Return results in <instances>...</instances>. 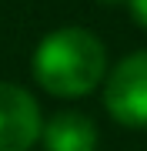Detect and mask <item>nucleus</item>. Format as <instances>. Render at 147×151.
Here are the masks:
<instances>
[{
	"mask_svg": "<svg viewBox=\"0 0 147 151\" xmlns=\"http://www.w3.org/2000/svg\"><path fill=\"white\" fill-rule=\"evenodd\" d=\"M104 108L124 128H147V50L120 57L104 77Z\"/></svg>",
	"mask_w": 147,
	"mask_h": 151,
	"instance_id": "2",
	"label": "nucleus"
},
{
	"mask_svg": "<svg viewBox=\"0 0 147 151\" xmlns=\"http://www.w3.org/2000/svg\"><path fill=\"white\" fill-rule=\"evenodd\" d=\"M44 114L27 87L0 81V151H30L40 145Z\"/></svg>",
	"mask_w": 147,
	"mask_h": 151,
	"instance_id": "3",
	"label": "nucleus"
},
{
	"mask_svg": "<svg viewBox=\"0 0 147 151\" xmlns=\"http://www.w3.org/2000/svg\"><path fill=\"white\" fill-rule=\"evenodd\" d=\"M97 124L80 111H57L50 121H44L40 131L44 151H97Z\"/></svg>",
	"mask_w": 147,
	"mask_h": 151,
	"instance_id": "4",
	"label": "nucleus"
},
{
	"mask_svg": "<svg viewBox=\"0 0 147 151\" xmlns=\"http://www.w3.org/2000/svg\"><path fill=\"white\" fill-rule=\"evenodd\" d=\"M127 7H131V17L147 30V0H127Z\"/></svg>",
	"mask_w": 147,
	"mask_h": 151,
	"instance_id": "5",
	"label": "nucleus"
},
{
	"mask_svg": "<svg viewBox=\"0 0 147 151\" xmlns=\"http://www.w3.org/2000/svg\"><path fill=\"white\" fill-rule=\"evenodd\" d=\"M30 70L54 97H87L107 77V47L87 27H57L37 44Z\"/></svg>",
	"mask_w": 147,
	"mask_h": 151,
	"instance_id": "1",
	"label": "nucleus"
},
{
	"mask_svg": "<svg viewBox=\"0 0 147 151\" xmlns=\"http://www.w3.org/2000/svg\"><path fill=\"white\" fill-rule=\"evenodd\" d=\"M97 4H104V7H117V4H127V0H97Z\"/></svg>",
	"mask_w": 147,
	"mask_h": 151,
	"instance_id": "6",
	"label": "nucleus"
}]
</instances>
